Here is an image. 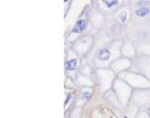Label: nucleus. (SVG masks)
Here are the masks:
<instances>
[{
	"mask_svg": "<svg viewBox=\"0 0 150 118\" xmlns=\"http://www.w3.org/2000/svg\"><path fill=\"white\" fill-rule=\"evenodd\" d=\"M134 14L137 18H145L150 14V8L149 6H139Z\"/></svg>",
	"mask_w": 150,
	"mask_h": 118,
	"instance_id": "6e6552de",
	"label": "nucleus"
},
{
	"mask_svg": "<svg viewBox=\"0 0 150 118\" xmlns=\"http://www.w3.org/2000/svg\"><path fill=\"white\" fill-rule=\"evenodd\" d=\"M112 92L115 93V96L118 97L121 106H128L131 96H133L134 89L131 88L125 81H123L120 77H116V79L112 83Z\"/></svg>",
	"mask_w": 150,
	"mask_h": 118,
	"instance_id": "f257e3e1",
	"label": "nucleus"
},
{
	"mask_svg": "<svg viewBox=\"0 0 150 118\" xmlns=\"http://www.w3.org/2000/svg\"><path fill=\"white\" fill-rule=\"evenodd\" d=\"M119 77L125 81L133 89H148L150 88V82L148 78H145V75L137 74V73H123Z\"/></svg>",
	"mask_w": 150,
	"mask_h": 118,
	"instance_id": "f03ea898",
	"label": "nucleus"
},
{
	"mask_svg": "<svg viewBox=\"0 0 150 118\" xmlns=\"http://www.w3.org/2000/svg\"><path fill=\"white\" fill-rule=\"evenodd\" d=\"M103 6L106 8V9H111V8H115L116 5L119 4V1H116V0H104V1H101Z\"/></svg>",
	"mask_w": 150,
	"mask_h": 118,
	"instance_id": "9d476101",
	"label": "nucleus"
},
{
	"mask_svg": "<svg viewBox=\"0 0 150 118\" xmlns=\"http://www.w3.org/2000/svg\"><path fill=\"white\" fill-rule=\"evenodd\" d=\"M112 58V54H111V50L109 48H101L96 54V59L99 62H109Z\"/></svg>",
	"mask_w": 150,
	"mask_h": 118,
	"instance_id": "0eeeda50",
	"label": "nucleus"
},
{
	"mask_svg": "<svg viewBox=\"0 0 150 118\" xmlns=\"http://www.w3.org/2000/svg\"><path fill=\"white\" fill-rule=\"evenodd\" d=\"M88 28V19L86 18H80L75 21V24L71 29L73 34H83L85 29Z\"/></svg>",
	"mask_w": 150,
	"mask_h": 118,
	"instance_id": "20e7f679",
	"label": "nucleus"
},
{
	"mask_svg": "<svg viewBox=\"0 0 150 118\" xmlns=\"http://www.w3.org/2000/svg\"><path fill=\"white\" fill-rule=\"evenodd\" d=\"M130 65H131V62H130L129 58H126V56H120V58H116L115 60L111 62L110 69L115 73V75H118V74L120 75L125 72H128Z\"/></svg>",
	"mask_w": 150,
	"mask_h": 118,
	"instance_id": "7ed1b4c3",
	"label": "nucleus"
},
{
	"mask_svg": "<svg viewBox=\"0 0 150 118\" xmlns=\"http://www.w3.org/2000/svg\"><path fill=\"white\" fill-rule=\"evenodd\" d=\"M74 96H75V91H70L67 94V98H65V102H64V106H65V109H68L70 107V102L74 99Z\"/></svg>",
	"mask_w": 150,
	"mask_h": 118,
	"instance_id": "1a4fd4ad",
	"label": "nucleus"
},
{
	"mask_svg": "<svg viewBox=\"0 0 150 118\" xmlns=\"http://www.w3.org/2000/svg\"><path fill=\"white\" fill-rule=\"evenodd\" d=\"M79 58L74 56V58H68L65 60V72L68 73H71V72H75L78 68H79Z\"/></svg>",
	"mask_w": 150,
	"mask_h": 118,
	"instance_id": "423d86ee",
	"label": "nucleus"
},
{
	"mask_svg": "<svg viewBox=\"0 0 150 118\" xmlns=\"http://www.w3.org/2000/svg\"><path fill=\"white\" fill-rule=\"evenodd\" d=\"M138 4H139V6H148L149 1H138Z\"/></svg>",
	"mask_w": 150,
	"mask_h": 118,
	"instance_id": "f8f14e48",
	"label": "nucleus"
},
{
	"mask_svg": "<svg viewBox=\"0 0 150 118\" xmlns=\"http://www.w3.org/2000/svg\"><path fill=\"white\" fill-rule=\"evenodd\" d=\"M94 96V89L93 87H81L80 92H79V98L83 102H88L90 101Z\"/></svg>",
	"mask_w": 150,
	"mask_h": 118,
	"instance_id": "39448f33",
	"label": "nucleus"
},
{
	"mask_svg": "<svg viewBox=\"0 0 150 118\" xmlns=\"http://www.w3.org/2000/svg\"><path fill=\"white\" fill-rule=\"evenodd\" d=\"M119 20L123 23V24H124V23H126V20H128V11H126V10L121 11L120 15H119Z\"/></svg>",
	"mask_w": 150,
	"mask_h": 118,
	"instance_id": "9b49d317",
	"label": "nucleus"
},
{
	"mask_svg": "<svg viewBox=\"0 0 150 118\" xmlns=\"http://www.w3.org/2000/svg\"><path fill=\"white\" fill-rule=\"evenodd\" d=\"M146 114H148V117L150 118V107H148V109H146Z\"/></svg>",
	"mask_w": 150,
	"mask_h": 118,
	"instance_id": "ddd939ff",
	"label": "nucleus"
}]
</instances>
